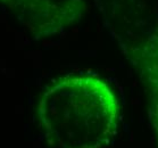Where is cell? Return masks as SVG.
<instances>
[{
  "label": "cell",
  "instance_id": "cell-3",
  "mask_svg": "<svg viewBox=\"0 0 158 148\" xmlns=\"http://www.w3.org/2000/svg\"><path fill=\"white\" fill-rule=\"evenodd\" d=\"M36 38L52 36L77 23L85 13L83 0H0Z\"/></svg>",
  "mask_w": 158,
  "mask_h": 148
},
{
  "label": "cell",
  "instance_id": "cell-1",
  "mask_svg": "<svg viewBox=\"0 0 158 148\" xmlns=\"http://www.w3.org/2000/svg\"><path fill=\"white\" fill-rule=\"evenodd\" d=\"M118 100L104 80L71 75L42 94L38 117L52 148H105L117 131Z\"/></svg>",
  "mask_w": 158,
  "mask_h": 148
},
{
  "label": "cell",
  "instance_id": "cell-2",
  "mask_svg": "<svg viewBox=\"0 0 158 148\" xmlns=\"http://www.w3.org/2000/svg\"><path fill=\"white\" fill-rule=\"evenodd\" d=\"M107 30L135 66L149 97L158 95V11L155 0H94Z\"/></svg>",
  "mask_w": 158,
  "mask_h": 148
}]
</instances>
